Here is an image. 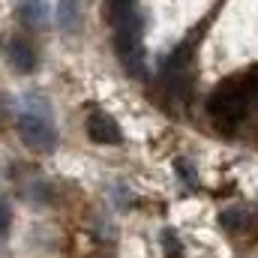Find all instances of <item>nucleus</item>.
I'll return each mask as SVG.
<instances>
[{
    "instance_id": "5",
    "label": "nucleus",
    "mask_w": 258,
    "mask_h": 258,
    "mask_svg": "<svg viewBox=\"0 0 258 258\" xmlns=\"http://www.w3.org/2000/svg\"><path fill=\"white\" fill-rule=\"evenodd\" d=\"M78 15H81V0H57V24L63 30H75L78 27Z\"/></svg>"
},
{
    "instance_id": "3",
    "label": "nucleus",
    "mask_w": 258,
    "mask_h": 258,
    "mask_svg": "<svg viewBox=\"0 0 258 258\" xmlns=\"http://www.w3.org/2000/svg\"><path fill=\"white\" fill-rule=\"evenodd\" d=\"M87 135L96 144H123L120 123L111 114H105V111H90V117H87Z\"/></svg>"
},
{
    "instance_id": "10",
    "label": "nucleus",
    "mask_w": 258,
    "mask_h": 258,
    "mask_svg": "<svg viewBox=\"0 0 258 258\" xmlns=\"http://www.w3.org/2000/svg\"><path fill=\"white\" fill-rule=\"evenodd\" d=\"M9 222H12V210H9V204L0 198V237L9 231Z\"/></svg>"
},
{
    "instance_id": "9",
    "label": "nucleus",
    "mask_w": 258,
    "mask_h": 258,
    "mask_svg": "<svg viewBox=\"0 0 258 258\" xmlns=\"http://www.w3.org/2000/svg\"><path fill=\"white\" fill-rule=\"evenodd\" d=\"M174 168H177V171L183 174L186 186H195V183H198V180H195V168L189 165V162H186V159H177V162H174Z\"/></svg>"
},
{
    "instance_id": "1",
    "label": "nucleus",
    "mask_w": 258,
    "mask_h": 258,
    "mask_svg": "<svg viewBox=\"0 0 258 258\" xmlns=\"http://www.w3.org/2000/svg\"><path fill=\"white\" fill-rule=\"evenodd\" d=\"M18 138L33 153H54L57 147V129L51 120V105L45 96H24V105L18 111Z\"/></svg>"
},
{
    "instance_id": "8",
    "label": "nucleus",
    "mask_w": 258,
    "mask_h": 258,
    "mask_svg": "<svg viewBox=\"0 0 258 258\" xmlns=\"http://www.w3.org/2000/svg\"><path fill=\"white\" fill-rule=\"evenodd\" d=\"M162 246H165V258H180L183 255V243L177 240V234L171 228L162 231Z\"/></svg>"
},
{
    "instance_id": "6",
    "label": "nucleus",
    "mask_w": 258,
    "mask_h": 258,
    "mask_svg": "<svg viewBox=\"0 0 258 258\" xmlns=\"http://www.w3.org/2000/svg\"><path fill=\"white\" fill-rule=\"evenodd\" d=\"M219 222H222L228 231H240L243 225H249V213H246L243 207H228V210L219 216Z\"/></svg>"
},
{
    "instance_id": "2",
    "label": "nucleus",
    "mask_w": 258,
    "mask_h": 258,
    "mask_svg": "<svg viewBox=\"0 0 258 258\" xmlns=\"http://www.w3.org/2000/svg\"><path fill=\"white\" fill-rule=\"evenodd\" d=\"M249 102H255L252 93V78H231L225 84H219L210 99H207V114L213 117V123L222 129L237 126L246 114H249Z\"/></svg>"
},
{
    "instance_id": "7",
    "label": "nucleus",
    "mask_w": 258,
    "mask_h": 258,
    "mask_svg": "<svg viewBox=\"0 0 258 258\" xmlns=\"http://www.w3.org/2000/svg\"><path fill=\"white\" fill-rule=\"evenodd\" d=\"M21 15H24L27 24H42L45 21V3L42 0H27L21 6Z\"/></svg>"
},
{
    "instance_id": "4",
    "label": "nucleus",
    "mask_w": 258,
    "mask_h": 258,
    "mask_svg": "<svg viewBox=\"0 0 258 258\" xmlns=\"http://www.w3.org/2000/svg\"><path fill=\"white\" fill-rule=\"evenodd\" d=\"M9 60H12V66H15L18 72H33V69H36V54H33V48H30L21 36H15V39L9 42Z\"/></svg>"
}]
</instances>
